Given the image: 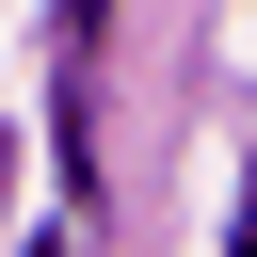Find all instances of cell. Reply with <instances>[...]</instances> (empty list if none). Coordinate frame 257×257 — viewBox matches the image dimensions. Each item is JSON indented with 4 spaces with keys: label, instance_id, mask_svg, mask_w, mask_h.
I'll return each mask as SVG.
<instances>
[{
    "label": "cell",
    "instance_id": "6da1fadb",
    "mask_svg": "<svg viewBox=\"0 0 257 257\" xmlns=\"http://www.w3.org/2000/svg\"><path fill=\"white\" fill-rule=\"evenodd\" d=\"M225 257H257V177H241V241H225Z\"/></svg>",
    "mask_w": 257,
    "mask_h": 257
}]
</instances>
